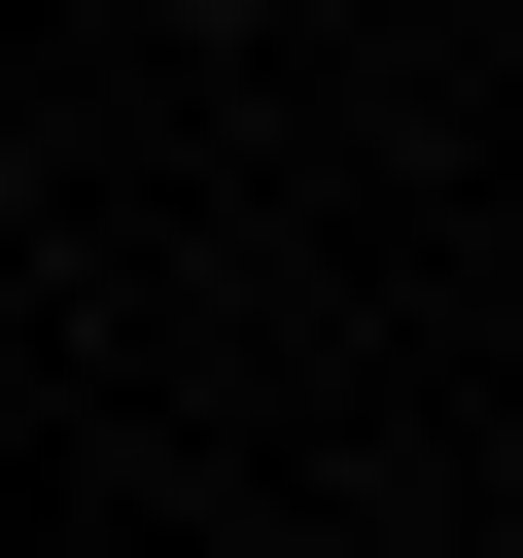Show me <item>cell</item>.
Masks as SVG:
<instances>
[{"label":"cell","mask_w":523,"mask_h":558,"mask_svg":"<svg viewBox=\"0 0 523 558\" xmlns=\"http://www.w3.org/2000/svg\"><path fill=\"white\" fill-rule=\"evenodd\" d=\"M174 35H279V0H174Z\"/></svg>","instance_id":"1"}]
</instances>
